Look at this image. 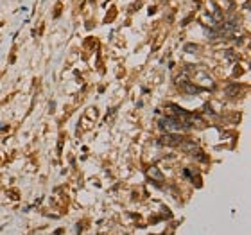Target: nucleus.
<instances>
[{
  "label": "nucleus",
  "instance_id": "1",
  "mask_svg": "<svg viewBox=\"0 0 251 235\" xmlns=\"http://www.w3.org/2000/svg\"><path fill=\"white\" fill-rule=\"evenodd\" d=\"M160 144H167V145H178V144H181V137H178V135H165L163 138H160Z\"/></svg>",
  "mask_w": 251,
  "mask_h": 235
}]
</instances>
